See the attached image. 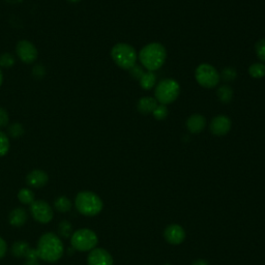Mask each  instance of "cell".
<instances>
[{"label":"cell","instance_id":"obj_12","mask_svg":"<svg viewBox=\"0 0 265 265\" xmlns=\"http://www.w3.org/2000/svg\"><path fill=\"white\" fill-rule=\"evenodd\" d=\"M164 236L167 242L177 246V244H180L183 240H185L186 232L181 226L176 225V224H173V225H170L165 229Z\"/></svg>","mask_w":265,"mask_h":265},{"label":"cell","instance_id":"obj_34","mask_svg":"<svg viewBox=\"0 0 265 265\" xmlns=\"http://www.w3.org/2000/svg\"><path fill=\"white\" fill-rule=\"evenodd\" d=\"M192 265H209V263L205 260H202V259H199V260H196L195 262H193Z\"/></svg>","mask_w":265,"mask_h":265},{"label":"cell","instance_id":"obj_26","mask_svg":"<svg viewBox=\"0 0 265 265\" xmlns=\"http://www.w3.org/2000/svg\"><path fill=\"white\" fill-rule=\"evenodd\" d=\"M15 65V56L11 53H2L0 55V66L12 67Z\"/></svg>","mask_w":265,"mask_h":265},{"label":"cell","instance_id":"obj_24","mask_svg":"<svg viewBox=\"0 0 265 265\" xmlns=\"http://www.w3.org/2000/svg\"><path fill=\"white\" fill-rule=\"evenodd\" d=\"M220 77L224 81H226V82H231V81H234V80L236 79V77H237L236 69L233 68V67H226V68H224L222 70V73H221Z\"/></svg>","mask_w":265,"mask_h":265},{"label":"cell","instance_id":"obj_13","mask_svg":"<svg viewBox=\"0 0 265 265\" xmlns=\"http://www.w3.org/2000/svg\"><path fill=\"white\" fill-rule=\"evenodd\" d=\"M26 181L30 187L38 189V188H43L47 185L49 181V176L45 171L37 169L29 173L26 177Z\"/></svg>","mask_w":265,"mask_h":265},{"label":"cell","instance_id":"obj_9","mask_svg":"<svg viewBox=\"0 0 265 265\" xmlns=\"http://www.w3.org/2000/svg\"><path fill=\"white\" fill-rule=\"evenodd\" d=\"M30 212L33 217L39 223L47 224L53 219V210L47 202L37 200L30 204Z\"/></svg>","mask_w":265,"mask_h":265},{"label":"cell","instance_id":"obj_35","mask_svg":"<svg viewBox=\"0 0 265 265\" xmlns=\"http://www.w3.org/2000/svg\"><path fill=\"white\" fill-rule=\"evenodd\" d=\"M2 82H3V74L1 72V69H0V87H1Z\"/></svg>","mask_w":265,"mask_h":265},{"label":"cell","instance_id":"obj_30","mask_svg":"<svg viewBox=\"0 0 265 265\" xmlns=\"http://www.w3.org/2000/svg\"><path fill=\"white\" fill-rule=\"evenodd\" d=\"M129 70H130L131 76H132V78H134L135 80H140V79L142 78V76L144 75V70H143V68H142V67L139 66H137V65H135L134 66H132V68H130Z\"/></svg>","mask_w":265,"mask_h":265},{"label":"cell","instance_id":"obj_29","mask_svg":"<svg viewBox=\"0 0 265 265\" xmlns=\"http://www.w3.org/2000/svg\"><path fill=\"white\" fill-rule=\"evenodd\" d=\"M8 132H9V134H11L12 137L19 138V137H21L23 135L24 130H23V127L21 125L17 124V122H16V124H13L11 127H9Z\"/></svg>","mask_w":265,"mask_h":265},{"label":"cell","instance_id":"obj_15","mask_svg":"<svg viewBox=\"0 0 265 265\" xmlns=\"http://www.w3.org/2000/svg\"><path fill=\"white\" fill-rule=\"evenodd\" d=\"M158 106V101L154 98L150 97H145L139 99L138 104H137V109L140 112L141 114L147 115L152 113L155 111V109Z\"/></svg>","mask_w":265,"mask_h":265},{"label":"cell","instance_id":"obj_21","mask_svg":"<svg viewBox=\"0 0 265 265\" xmlns=\"http://www.w3.org/2000/svg\"><path fill=\"white\" fill-rule=\"evenodd\" d=\"M18 198L23 204H32L34 202V194L29 189H22L18 193Z\"/></svg>","mask_w":265,"mask_h":265},{"label":"cell","instance_id":"obj_25","mask_svg":"<svg viewBox=\"0 0 265 265\" xmlns=\"http://www.w3.org/2000/svg\"><path fill=\"white\" fill-rule=\"evenodd\" d=\"M58 230L61 236L64 237H69L70 234L73 232V226L68 221H63L58 226Z\"/></svg>","mask_w":265,"mask_h":265},{"label":"cell","instance_id":"obj_11","mask_svg":"<svg viewBox=\"0 0 265 265\" xmlns=\"http://www.w3.org/2000/svg\"><path fill=\"white\" fill-rule=\"evenodd\" d=\"M88 265H113V258L104 249L91 250L88 259Z\"/></svg>","mask_w":265,"mask_h":265},{"label":"cell","instance_id":"obj_23","mask_svg":"<svg viewBox=\"0 0 265 265\" xmlns=\"http://www.w3.org/2000/svg\"><path fill=\"white\" fill-rule=\"evenodd\" d=\"M9 147H11V144H9V139L7 135L0 131V158L4 157L7 154Z\"/></svg>","mask_w":265,"mask_h":265},{"label":"cell","instance_id":"obj_6","mask_svg":"<svg viewBox=\"0 0 265 265\" xmlns=\"http://www.w3.org/2000/svg\"><path fill=\"white\" fill-rule=\"evenodd\" d=\"M70 243L74 250L87 252L94 250L98 244L97 234L90 229H80L73 233Z\"/></svg>","mask_w":265,"mask_h":265},{"label":"cell","instance_id":"obj_36","mask_svg":"<svg viewBox=\"0 0 265 265\" xmlns=\"http://www.w3.org/2000/svg\"><path fill=\"white\" fill-rule=\"evenodd\" d=\"M67 1L69 2H72V3H77V2H80L81 0H67Z\"/></svg>","mask_w":265,"mask_h":265},{"label":"cell","instance_id":"obj_2","mask_svg":"<svg viewBox=\"0 0 265 265\" xmlns=\"http://www.w3.org/2000/svg\"><path fill=\"white\" fill-rule=\"evenodd\" d=\"M166 49L160 43H151L142 48L139 53V59L143 66L149 72L159 69L166 60Z\"/></svg>","mask_w":265,"mask_h":265},{"label":"cell","instance_id":"obj_27","mask_svg":"<svg viewBox=\"0 0 265 265\" xmlns=\"http://www.w3.org/2000/svg\"><path fill=\"white\" fill-rule=\"evenodd\" d=\"M152 114H154L155 118L158 120H163L165 119L168 115V109L166 107V105H158L157 108L155 109V111L152 112Z\"/></svg>","mask_w":265,"mask_h":265},{"label":"cell","instance_id":"obj_5","mask_svg":"<svg viewBox=\"0 0 265 265\" xmlns=\"http://www.w3.org/2000/svg\"><path fill=\"white\" fill-rule=\"evenodd\" d=\"M180 93V86L174 79H165L161 81L156 87L155 96L162 105H168L176 100Z\"/></svg>","mask_w":265,"mask_h":265},{"label":"cell","instance_id":"obj_17","mask_svg":"<svg viewBox=\"0 0 265 265\" xmlns=\"http://www.w3.org/2000/svg\"><path fill=\"white\" fill-rule=\"evenodd\" d=\"M32 250L29 244L25 241H17L14 243L12 247V253L15 257L18 258H24L27 257L29 251Z\"/></svg>","mask_w":265,"mask_h":265},{"label":"cell","instance_id":"obj_16","mask_svg":"<svg viewBox=\"0 0 265 265\" xmlns=\"http://www.w3.org/2000/svg\"><path fill=\"white\" fill-rule=\"evenodd\" d=\"M9 224L14 227H21L23 226L25 222L27 221V213L25 209L18 207L15 208L11 213H9V218H8Z\"/></svg>","mask_w":265,"mask_h":265},{"label":"cell","instance_id":"obj_8","mask_svg":"<svg viewBox=\"0 0 265 265\" xmlns=\"http://www.w3.org/2000/svg\"><path fill=\"white\" fill-rule=\"evenodd\" d=\"M16 53L19 59L26 65L33 64L38 56L36 47L33 43H30L29 40H26V39L20 40V42L17 44Z\"/></svg>","mask_w":265,"mask_h":265},{"label":"cell","instance_id":"obj_37","mask_svg":"<svg viewBox=\"0 0 265 265\" xmlns=\"http://www.w3.org/2000/svg\"><path fill=\"white\" fill-rule=\"evenodd\" d=\"M166 265H169V264H166Z\"/></svg>","mask_w":265,"mask_h":265},{"label":"cell","instance_id":"obj_22","mask_svg":"<svg viewBox=\"0 0 265 265\" xmlns=\"http://www.w3.org/2000/svg\"><path fill=\"white\" fill-rule=\"evenodd\" d=\"M249 73L251 77L255 79H260L265 76V65L258 63V64H253L250 68H249Z\"/></svg>","mask_w":265,"mask_h":265},{"label":"cell","instance_id":"obj_1","mask_svg":"<svg viewBox=\"0 0 265 265\" xmlns=\"http://www.w3.org/2000/svg\"><path fill=\"white\" fill-rule=\"evenodd\" d=\"M64 243L54 233H46L39 238L36 253L39 259L46 262H56L63 257Z\"/></svg>","mask_w":265,"mask_h":265},{"label":"cell","instance_id":"obj_4","mask_svg":"<svg viewBox=\"0 0 265 265\" xmlns=\"http://www.w3.org/2000/svg\"><path fill=\"white\" fill-rule=\"evenodd\" d=\"M111 57L119 67L130 69L136 65L137 52L131 45L119 43L112 48Z\"/></svg>","mask_w":265,"mask_h":265},{"label":"cell","instance_id":"obj_10","mask_svg":"<svg viewBox=\"0 0 265 265\" xmlns=\"http://www.w3.org/2000/svg\"><path fill=\"white\" fill-rule=\"evenodd\" d=\"M231 120L225 115H219L212 119L210 124V131L216 136H225L231 129Z\"/></svg>","mask_w":265,"mask_h":265},{"label":"cell","instance_id":"obj_18","mask_svg":"<svg viewBox=\"0 0 265 265\" xmlns=\"http://www.w3.org/2000/svg\"><path fill=\"white\" fill-rule=\"evenodd\" d=\"M217 95L220 101H222L223 104H229L233 99V90L228 85H223L218 88Z\"/></svg>","mask_w":265,"mask_h":265},{"label":"cell","instance_id":"obj_20","mask_svg":"<svg viewBox=\"0 0 265 265\" xmlns=\"http://www.w3.org/2000/svg\"><path fill=\"white\" fill-rule=\"evenodd\" d=\"M54 207L56 208L57 211L66 212V211H69L70 208H72V202H70V200L67 197L61 196L55 200Z\"/></svg>","mask_w":265,"mask_h":265},{"label":"cell","instance_id":"obj_3","mask_svg":"<svg viewBox=\"0 0 265 265\" xmlns=\"http://www.w3.org/2000/svg\"><path fill=\"white\" fill-rule=\"evenodd\" d=\"M76 207L80 213L87 217H95L103 209V201L93 192H80L75 201Z\"/></svg>","mask_w":265,"mask_h":265},{"label":"cell","instance_id":"obj_14","mask_svg":"<svg viewBox=\"0 0 265 265\" xmlns=\"http://www.w3.org/2000/svg\"><path fill=\"white\" fill-rule=\"evenodd\" d=\"M206 126V119L201 114H193L187 120V128L192 134H199Z\"/></svg>","mask_w":265,"mask_h":265},{"label":"cell","instance_id":"obj_28","mask_svg":"<svg viewBox=\"0 0 265 265\" xmlns=\"http://www.w3.org/2000/svg\"><path fill=\"white\" fill-rule=\"evenodd\" d=\"M255 51H256L258 58L262 63H265V38L258 40L256 45H255Z\"/></svg>","mask_w":265,"mask_h":265},{"label":"cell","instance_id":"obj_33","mask_svg":"<svg viewBox=\"0 0 265 265\" xmlns=\"http://www.w3.org/2000/svg\"><path fill=\"white\" fill-rule=\"evenodd\" d=\"M24 265H39L38 259H27Z\"/></svg>","mask_w":265,"mask_h":265},{"label":"cell","instance_id":"obj_7","mask_svg":"<svg viewBox=\"0 0 265 265\" xmlns=\"http://www.w3.org/2000/svg\"><path fill=\"white\" fill-rule=\"evenodd\" d=\"M195 78L197 82L205 88L216 87L220 82L218 70L208 64H202L196 68Z\"/></svg>","mask_w":265,"mask_h":265},{"label":"cell","instance_id":"obj_32","mask_svg":"<svg viewBox=\"0 0 265 265\" xmlns=\"http://www.w3.org/2000/svg\"><path fill=\"white\" fill-rule=\"evenodd\" d=\"M6 251H7L6 242L2 237H0V259H2L5 256Z\"/></svg>","mask_w":265,"mask_h":265},{"label":"cell","instance_id":"obj_19","mask_svg":"<svg viewBox=\"0 0 265 265\" xmlns=\"http://www.w3.org/2000/svg\"><path fill=\"white\" fill-rule=\"evenodd\" d=\"M139 81H140V85L142 88L145 90H150L156 84L157 77L154 74V72H147V73H144V75L142 76V78Z\"/></svg>","mask_w":265,"mask_h":265},{"label":"cell","instance_id":"obj_31","mask_svg":"<svg viewBox=\"0 0 265 265\" xmlns=\"http://www.w3.org/2000/svg\"><path fill=\"white\" fill-rule=\"evenodd\" d=\"M9 116L7 111L4 108L0 107V128H5L8 125Z\"/></svg>","mask_w":265,"mask_h":265}]
</instances>
